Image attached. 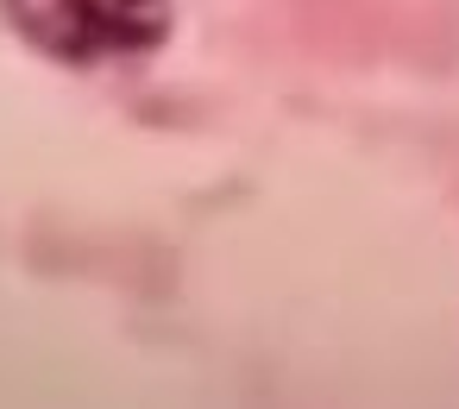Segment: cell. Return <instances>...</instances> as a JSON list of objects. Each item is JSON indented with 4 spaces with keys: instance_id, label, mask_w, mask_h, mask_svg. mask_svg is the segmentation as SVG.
Segmentation results:
<instances>
[{
    "instance_id": "cell-1",
    "label": "cell",
    "mask_w": 459,
    "mask_h": 409,
    "mask_svg": "<svg viewBox=\"0 0 459 409\" xmlns=\"http://www.w3.org/2000/svg\"><path fill=\"white\" fill-rule=\"evenodd\" d=\"M13 32L57 64L145 57L170 32V0H0Z\"/></svg>"
}]
</instances>
